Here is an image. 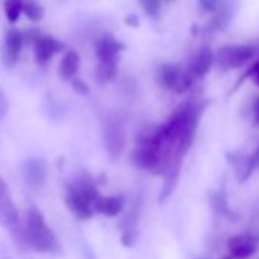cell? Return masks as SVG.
I'll list each match as a JSON object with an SVG mask.
<instances>
[{
  "label": "cell",
  "instance_id": "5",
  "mask_svg": "<svg viewBox=\"0 0 259 259\" xmlns=\"http://www.w3.org/2000/svg\"><path fill=\"white\" fill-rule=\"evenodd\" d=\"M66 204L70 212L78 220H90L93 217V204L89 197H85L81 191H78L72 183L66 188Z\"/></svg>",
  "mask_w": 259,
  "mask_h": 259
},
{
  "label": "cell",
  "instance_id": "6",
  "mask_svg": "<svg viewBox=\"0 0 259 259\" xmlns=\"http://www.w3.org/2000/svg\"><path fill=\"white\" fill-rule=\"evenodd\" d=\"M227 250L233 259H247L257 250V239L250 233H236L227 239Z\"/></svg>",
  "mask_w": 259,
  "mask_h": 259
},
{
  "label": "cell",
  "instance_id": "17",
  "mask_svg": "<svg viewBox=\"0 0 259 259\" xmlns=\"http://www.w3.org/2000/svg\"><path fill=\"white\" fill-rule=\"evenodd\" d=\"M139 220H141V204H135L133 209L130 210L123 220L119 223V230L126 232V230H139Z\"/></svg>",
  "mask_w": 259,
  "mask_h": 259
},
{
  "label": "cell",
  "instance_id": "24",
  "mask_svg": "<svg viewBox=\"0 0 259 259\" xmlns=\"http://www.w3.org/2000/svg\"><path fill=\"white\" fill-rule=\"evenodd\" d=\"M221 2H223V0H198V5L204 13L213 14L220 8Z\"/></svg>",
  "mask_w": 259,
  "mask_h": 259
},
{
  "label": "cell",
  "instance_id": "19",
  "mask_svg": "<svg viewBox=\"0 0 259 259\" xmlns=\"http://www.w3.org/2000/svg\"><path fill=\"white\" fill-rule=\"evenodd\" d=\"M117 75V63H98L96 78L99 82H110Z\"/></svg>",
  "mask_w": 259,
  "mask_h": 259
},
{
  "label": "cell",
  "instance_id": "25",
  "mask_svg": "<svg viewBox=\"0 0 259 259\" xmlns=\"http://www.w3.org/2000/svg\"><path fill=\"white\" fill-rule=\"evenodd\" d=\"M8 110H10V101H8L5 90L2 89V85H0V120L7 116Z\"/></svg>",
  "mask_w": 259,
  "mask_h": 259
},
{
  "label": "cell",
  "instance_id": "20",
  "mask_svg": "<svg viewBox=\"0 0 259 259\" xmlns=\"http://www.w3.org/2000/svg\"><path fill=\"white\" fill-rule=\"evenodd\" d=\"M210 204H212L213 210H217V212L221 213L223 217H230V209H229L227 195H226L224 189H220V191H217V192L212 194V197H210Z\"/></svg>",
  "mask_w": 259,
  "mask_h": 259
},
{
  "label": "cell",
  "instance_id": "27",
  "mask_svg": "<svg viewBox=\"0 0 259 259\" xmlns=\"http://www.w3.org/2000/svg\"><path fill=\"white\" fill-rule=\"evenodd\" d=\"M72 85H73V90H75L76 93H79V95H87V93L90 92L87 82H84V81L79 79V78H75V79L72 81Z\"/></svg>",
  "mask_w": 259,
  "mask_h": 259
},
{
  "label": "cell",
  "instance_id": "8",
  "mask_svg": "<svg viewBox=\"0 0 259 259\" xmlns=\"http://www.w3.org/2000/svg\"><path fill=\"white\" fill-rule=\"evenodd\" d=\"M23 179L26 185L32 189H40L48 179V165L45 159L29 157L23 163Z\"/></svg>",
  "mask_w": 259,
  "mask_h": 259
},
{
  "label": "cell",
  "instance_id": "21",
  "mask_svg": "<svg viewBox=\"0 0 259 259\" xmlns=\"http://www.w3.org/2000/svg\"><path fill=\"white\" fill-rule=\"evenodd\" d=\"M5 13L11 23H16L22 14V0H7L5 2Z\"/></svg>",
  "mask_w": 259,
  "mask_h": 259
},
{
  "label": "cell",
  "instance_id": "30",
  "mask_svg": "<svg viewBox=\"0 0 259 259\" xmlns=\"http://www.w3.org/2000/svg\"><path fill=\"white\" fill-rule=\"evenodd\" d=\"M166 2H176V0H166Z\"/></svg>",
  "mask_w": 259,
  "mask_h": 259
},
{
  "label": "cell",
  "instance_id": "1",
  "mask_svg": "<svg viewBox=\"0 0 259 259\" xmlns=\"http://www.w3.org/2000/svg\"><path fill=\"white\" fill-rule=\"evenodd\" d=\"M25 233L29 244V248H34L38 253L45 254H61L63 247L57 233L49 227L43 213L38 207L32 206L26 215Z\"/></svg>",
  "mask_w": 259,
  "mask_h": 259
},
{
  "label": "cell",
  "instance_id": "18",
  "mask_svg": "<svg viewBox=\"0 0 259 259\" xmlns=\"http://www.w3.org/2000/svg\"><path fill=\"white\" fill-rule=\"evenodd\" d=\"M22 13H25L31 22H40L43 19L45 10L37 0H22Z\"/></svg>",
  "mask_w": 259,
  "mask_h": 259
},
{
  "label": "cell",
  "instance_id": "12",
  "mask_svg": "<svg viewBox=\"0 0 259 259\" xmlns=\"http://www.w3.org/2000/svg\"><path fill=\"white\" fill-rule=\"evenodd\" d=\"M23 34L17 29H10L5 35V54H4V60L7 66H14L19 60L20 51L23 48Z\"/></svg>",
  "mask_w": 259,
  "mask_h": 259
},
{
  "label": "cell",
  "instance_id": "15",
  "mask_svg": "<svg viewBox=\"0 0 259 259\" xmlns=\"http://www.w3.org/2000/svg\"><path fill=\"white\" fill-rule=\"evenodd\" d=\"M93 210L105 215V217H116L123 210V198L117 195H98L93 200Z\"/></svg>",
  "mask_w": 259,
  "mask_h": 259
},
{
  "label": "cell",
  "instance_id": "29",
  "mask_svg": "<svg viewBox=\"0 0 259 259\" xmlns=\"http://www.w3.org/2000/svg\"><path fill=\"white\" fill-rule=\"evenodd\" d=\"M125 23L128 26H132V28H136V26H139V19H138L136 14H130V16L125 17Z\"/></svg>",
  "mask_w": 259,
  "mask_h": 259
},
{
  "label": "cell",
  "instance_id": "10",
  "mask_svg": "<svg viewBox=\"0 0 259 259\" xmlns=\"http://www.w3.org/2000/svg\"><path fill=\"white\" fill-rule=\"evenodd\" d=\"M64 49V43L57 40L52 35H43L40 34L37 40L34 41V55L35 61L38 64H46L55 54L61 52Z\"/></svg>",
  "mask_w": 259,
  "mask_h": 259
},
{
  "label": "cell",
  "instance_id": "4",
  "mask_svg": "<svg viewBox=\"0 0 259 259\" xmlns=\"http://www.w3.org/2000/svg\"><path fill=\"white\" fill-rule=\"evenodd\" d=\"M104 144L108 156L117 159L125 147V128L116 117H108L104 125Z\"/></svg>",
  "mask_w": 259,
  "mask_h": 259
},
{
  "label": "cell",
  "instance_id": "14",
  "mask_svg": "<svg viewBox=\"0 0 259 259\" xmlns=\"http://www.w3.org/2000/svg\"><path fill=\"white\" fill-rule=\"evenodd\" d=\"M182 69L179 64H172V63H163L159 69H157V82L166 89V90H172L176 92L182 78Z\"/></svg>",
  "mask_w": 259,
  "mask_h": 259
},
{
  "label": "cell",
  "instance_id": "3",
  "mask_svg": "<svg viewBox=\"0 0 259 259\" xmlns=\"http://www.w3.org/2000/svg\"><path fill=\"white\" fill-rule=\"evenodd\" d=\"M254 52V46L251 45H224L213 54V64L218 70L229 72L251 61Z\"/></svg>",
  "mask_w": 259,
  "mask_h": 259
},
{
  "label": "cell",
  "instance_id": "11",
  "mask_svg": "<svg viewBox=\"0 0 259 259\" xmlns=\"http://www.w3.org/2000/svg\"><path fill=\"white\" fill-rule=\"evenodd\" d=\"M123 49L125 46L110 34L102 35L95 45L96 57L101 63H119V54Z\"/></svg>",
  "mask_w": 259,
  "mask_h": 259
},
{
  "label": "cell",
  "instance_id": "26",
  "mask_svg": "<svg viewBox=\"0 0 259 259\" xmlns=\"http://www.w3.org/2000/svg\"><path fill=\"white\" fill-rule=\"evenodd\" d=\"M250 117L254 125H259V96H254L250 102Z\"/></svg>",
  "mask_w": 259,
  "mask_h": 259
},
{
  "label": "cell",
  "instance_id": "9",
  "mask_svg": "<svg viewBox=\"0 0 259 259\" xmlns=\"http://www.w3.org/2000/svg\"><path fill=\"white\" fill-rule=\"evenodd\" d=\"M235 16V0H223L220 8L213 13V17L207 22L203 29L204 35H212L221 29H224Z\"/></svg>",
  "mask_w": 259,
  "mask_h": 259
},
{
  "label": "cell",
  "instance_id": "13",
  "mask_svg": "<svg viewBox=\"0 0 259 259\" xmlns=\"http://www.w3.org/2000/svg\"><path fill=\"white\" fill-rule=\"evenodd\" d=\"M182 165H183V160H172L168 165L166 171L163 172V186H162V191L159 195V203H165L172 195V192L179 183V179H180Z\"/></svg>",
  "mask_w": 259,
  "mask_h": 259
},
{
  "label": "cell",
  "instance_id": "22",
  "mask_svg": "<svg viewBox=\"0 0 259 259\" xmlns=\"http://www.w3.org/2000/svg\"><path fill=\"white\" fill-rule=\"evenodd\" d=\"M139 5L147 16L157 19L162 10V0H139Z\"/></svg>",
  "mask_w": 259,
  "mask_h": 259
},
{
  "label": "cell",
  "instance_id": "7",
  "mask_svg": "<svg viewBox=\"0 0 259 259\" xmlns=\"http://www.w3.org/2000/svg\"><path fill=\"white\" fill-rule=\"evenodd\" d=\"M213 66V51L209 46H201L191 58L189 64L185 67L194 81L204 78Z\"/></svg>",
  "mask_w": 259,
  "mask_h": 259
},
{
  "label": "cell",
  "instance_id": "16",
  "mask_svg": "<svg viewBox=\"0 0 259 259\" xmlns=\"http://www.w3.org/2000/svg\"><path fill=\"white\" fill-rule=\"evenodd\" d=\"M79 64H81V60H79L78 52L76 51H67L66 55H64V58L61 60L60 69H58L61 79L63 81L72 79L76 75V72L79 69Z\"/></svg>",
  "mask_w": 259,
  "mask_h": 259
},
{
  "label": "cell",
  "instance_id": "23",
  "mask_svg": "<svg viewBox=\"0 0 259 259\" xmlns=\"http://www.w3.org/2000/svg\"><path fill=\"white\" fill-rule=\"evenodd\" d=\"M139 238V230H126L120 232V244L123 247H135Z\"/></svg>",
  "mask_w": 259,
  "mask_h": 259
},
{
  "label": "cell",
  "instance_id": "28",
  "mask_svg": "<svg viewBox=\"0 0 259 259\" xmlns=\"http://www.w3.org/2000/svg\"><path fill=\"white\" fill-rule=\"evenodd\" d=\"M247 75H251V76H253V79H254V82L259 85V61L253 64V67L247 72Z\"/></svg>",
  "mask_w": 259,
  "mask_h": 259
},
{
  "label": "cell",
  "instance_id": "2",
  "mask_svg": "<svg viewBox=\"0 0 259 259\" xmlns=\"http://www.w3.org/2000/svg\"><path fill=\"white\" fill-rule=\"evenodd\" d=\"M0 223L8 229L13 241L22 251H26L29 248L25 233V226L19 218V212L11 198L8 185L2 177H0Z\"/></svg>",
  "mask_w": 259,
  "mask_h": 259
}]
</instances>
